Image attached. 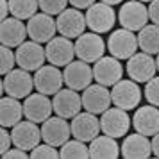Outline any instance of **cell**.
Segmentation results:
<instances>
[{"instance_id": "1", "label": "cell", "mask_w": 159, "mask_h": 159, "mask_svg": "<svg viewBox=\"0 0 159 159\" xmlns=\"http://www.w3.org/2000/svg\"><path fill=\"white\" fill-rule=\"evenodd\" d=\"M150 20L148 7L139 0H129L125 2L118 11V22L123 29H129L132 32H139Z\"/></svg>"}, {"instance_id": "2", "label": "cell", "mask_w": 159, "mask_h": 159, "mask_svg": "<svg viewBox=\"0 0 159 159\" xmlns=\"http://www.w3.org/2000/svg\"><path fill=\"white\" fill-rule=\"evenodd\" d=\"M111 100L116 107H122L125 111L136 109L141 102L139 82L132 79H120L115 86H111Z\"/></svg>"}, {"instance_id": "3", "label": "cell", "mask_w": 159, "mask_h": 159, "mask_svg": "<svg viewBox=\"0 0 159 159\" xmlns=\"http://www.w3.org/2000/svg\"><path fill=\"white\" fill-rule=\"evenodd\" d=\"M32 88H34V75H30L23 68L11 70L2 79V93L15 98H27Z\"/></svg>"}, {"instance_id": "4", "label": "cell", "mask_w": 159, "mask_h": 159, "mask_svg": "<svg viewBox=\"0 0 159 159\" xmlns=\"http://www.w3.org/2000/svg\"><path fill=\"white\" fill-rule=\"evenodd\" d=\"M86 23L93 32H109L116 23V13L113 6L106 2H95L91 7L86 9Z\"/></svg>"}, {"instance_id": "5", "label": "cell", "mask_w": 159, "mask_h": 159, "mask_svg": "<svg viewBox=\"0 0 159 159\" xmlns=\"http://www.w3.org/2000/svg\"><path fill=\"white\" fill-rule=\"evenodd\" d=\"M106 43L98 32H84L75 39V56L80 61L86 63H97L100 57H104Z\"/></svg>"}, {"instance_id": "6", "label": "cell", "mask_w": 159, "mask_h": 159, "mask_svg": "<svg viewBox=\"0 0 159 159\" xmlns=\"http://www.w3.org/2000/svg\"><path fill=\"white\" fill-rule=\"evenodd\" d=\"M125 72L129 75V79L136 80V82L141 84V82H148L156 75L157 65H156V59L152 57L150 54L141 50V52H136L134 56H130L127 59Z\"/></svg>"}, {"instance_id": "7", "label": "cell", "mask_w": 159, "mask_h": 159, "mask_svg": "<svg viewBox=\"0 0 159 159\" xmlns=\"http://www.w3.org/2000/svg\"><path fill=\"white\" fill-rule=\"evenodd\" d=\"M138 48H139L138 36L132 30L123 29V27L111 32V36L107 39V50L116 59H129L130 56H134L138 52Z\"/></svg>"}, {"instance_id": "8", "label": "cell", "mask_w": 159, "mask_h": 159, "mask_svg": "<svg viewBox=\"0 0 159 159\" xmlns=\"http://www.w3.org/2000/svg\"><path fill=\"white\" fill-rule=\"evenodd\" d=\"M130 118L127 115V111L122 107H109L106 109L100 116V129L104 134L113 138H122L127 134V130L130 127Z\"/></svg>"}, {"instance_id": "9", "label": "cell", "mask_w": 159, "mask_h": 159, "mask_svg": "<svg viewBox=\"0 0 159 159\" xmlns=\"http://www.w3.org/2000/svg\"><path fill=\"white\" fill-rule=\"evenodd\" d=\"M56 22H57V32L70 39H77L80 34H84V29L88 27L86 15H82L77 7H66L63 13L57 15Z\"/></svg>"}, {"instance_id": "10", "label": "cell", "mask_w": 159, "mask_h": 159, "mask_svg": "<svg viewBox=\"0 0 159 159\" xmlns=\"http://www.w3.org/2000/svg\"><path fill=\"white\" fill-rule=\"evenodd\" d=\"M47 61V54L41 43H38L34 39L30 41H23L18 48H16V63L20 68L27 70V72H36L39 70L43 63Z\"/></svg>"}, {"instance_id": "11", "label": "cell", "mask_w": 159, "mask_h": 159, "mask_svg": "<svg viewBox=\"0 0 159 159\" xmlns=\"http://www.w3.org/2000/svg\"><path fill=\"white\" fill-rule=\"evenodd\" d=\"M41 136L45 143L54 147H63L72 136V125L63 116H50L48 120L41 123Z\"/></svg>"}, {"instance_id": "12", "label": "cell", "mask_w": 159, "mask_h": 159, "mask_svg": "<svg viewBox=\"0 0 159 159\" xmlns=\"http://www.w3.org/2000/svg\"><path fill=\"white\" fill-rule=\"evenodd\" d=\"M47 61L56 66H66L73 61L75 56V43L70 41V38L54 36L45 47Z\"/></svg>"}, {"instance_id": "13", "label": "cell", "mask_w": 159, "mask_h": 159, "mask_svg": "<svg viewBox=\"0 0 159 159\" xmlns=\"http://www.w3.org/2000/svg\"><path fill=\"white\" fill-rule=\"evenodd\" d=\"M27 32L29 38L38 43H48L57 32V22L47 13H36L27 20Z\"/></svg>"}, {"instance_id": "14", "label": "cell", "mask_w": 159, "mask_h": 159, "mask_svg": "<svg viewBox=\"0 0 159 159\" xmlns=\"http://www.w3.org/2000/svg\"><path fill=\"white\" fill-rule=\"evenodd\" d=\"M93 77L98 84L104 86H115L118 80L123 77V66L120 59L115 56H104L93 66Z\"/></svg>"}, {"instance_id": "15", "label": "cell", "mask_w": 159, "mask_h": 159, "mask_svg": "<svg viewBox=\"0 0 159 159\" xmlns=\"http://www.w3.org/2000/svg\"><path fill=\"white\" fill-rule=\"evenodd\" d=\"M63 84H65V75L59 72V66L56 65H43L34 73V88L39 93L56 95L59 89H63Z\"/></svg>"}, {"instance_id": "16", "label": "cell", "mask_w": 159, "mask_h": 159, "mask_svg": "<svg viewBox=\"0 0 159 159\" xmlns=\"http://www.w3.org/2000/svg\"><path fill=\"white\" fill-rule=\"evenodd\" d=\"M65 84L66 88H72V89H77V91H82L86 89L91 80H95L93 77V68L89 66V63L86 61H72L70 65L65 66Z\"/></svg>"}, {"instance_id": "17", "label": "cell", "mask_w": 159, "mask_h": 159, "mask_svg": "<svg viewBox=\"0 0 159 159\" xmlns=\"http://www.w3.org/2000/svg\"><path fill=\"white\" fill-rule=\"evenodd\" d=\"M111 91L104 84H89L86 89H82V106L86 111L102 115L106 109L111 107Z\"/></svg>"}, {"instance_id": "18", "label": "cell", "mask_w": 159, "mask_h": 159, "mask_svg": "<svg viewBox=\"0 0 159 159\" xmlns=\"http://www.w3.org/2000/svg\"><path fill=\"white\" fill-rule=\"evenodd\" d=\"M54 111L56 115L63 116L66 120L73 118L75 115H79L80 109L84 107L82 106V95L77 93V89H72V88H66V89H59L57 93L54 95Z\"/></svg>"}, {"instance_id": "19", "label": "cell", "mask_w": 159, "mask_h": 159, "mask_svg": "<svg viewBox=\"0 0 159 159\" xmlns=\"http://www.w3.org/2000/svg\"><path fill=\"white\" fill-rule=\"evenodd\" d=\"M11 136H13V145L23 150H32L34 147L39 145V139H43L41 129L32 120H22L20 123H16L11 130Z\"/></svg>"}, {"instance_id": "20", "label": "cell", "mask_w": 159, "mask_h": 159, "mask_svg": "<svg viewBox=\"0 0 159 159\" xmlns=\"http://www.w3.org/2000/svg\"><path fill=\"white\" fill-rule=\"evenodd\" d=\"M54 111V104L48 98V95L45 93H34L29 95L25 102H23V113L27 120H32L36 123H43L45 120H48Z\"/></svg>"}, {"instance_id": "21", "label": "cell", "mask_w": 159, "mask_h": 159, "mask_svg": "<svg viewBox=\"0 0 159 159\" xmlns=\"http://www.w3.org/2000/svg\"><path fill=\"white\" fill-rule=\"evenodd\" d=\"M72 136L80 139V141H91L98 136L100 132V120L97 118L95 113H79L72 118Z\"/></svg>"}, {"instance_id": "22", "label": "cell", "mask_w": 159, "mask_h": 159, "mask_svg": "<svg viewBox=\"0 0 159 159\" xmlns=\"http://www.w3.org/2000/svg\"><path fill=\"white\" fill-rule=\"evenodd\" d=\"M132 127L145 136H154L159 132V109L157 106H141L132 116Z\"/></svg>"}, {"instance_id": "23", "label": "cell", "mask_w": 159, "mask_h": 159, "mask_svg": "<svg viewBox=\"0 0 159 159\" xmlns=\"http://www.w3.org/2000/svg\"><path fill=\"white\" fill-rule=\"evenodd\" d=\"M25 36H29V32H27V25L23 23V20L16 18V16L2 20V25H0V41H2V45L11 47V48L20 47L25 41Z\"/></svg>"}, {"instance_id": "24", "label": "cell", "mask_w": 159, "mask_h": 159, "mask_svg": "<svg viewBox=\"0 0 159 159\" xmlns=\"http://www.w3.org/2000/svg\"><path fill=\"white\" fill-rule=\"evenodd\" d=\"M122 156L127 159H147L152 156V141L141 132L125 136L122 143Z\"/></svg>"}, {"instance_id": "25", "label": "cell", "mask_w": 159, "mask_h": 159, "mask_svg": "<svg viewBox=\"0 0 159 159\" xmlns=\"http://www.w3.org/2000/svg\"><path fill=\"white\" fill-rule=\"evenodd\" d=\"M122 154L120 147L113 136H97L89 141V157L93 159H116Z\"/></svg>"}, {"instance_id": "26", "label": "cell", "mask_w": 159, "mask_h": 159, "mask_svg": "<svg viewBox=\"0 0 159 159\" xmlns=\"http://www.w3.org/2000/svg\"><path fill=\"white\" fill-rule=\"evenodd\" d=\"M23 116H25V113H23V104H20V98L7 95L0 100V123H2V127H15L16 123L22 122Z\"/></svg>"}, {"instance_id": "27", "label": "cell", "mask_w": 159, "mask_h": 159, "mask_svg": "<svg viewBox=\"0 0 159 159\" xmlns=\"http://www.w3.org/2000/svg\"><path fill=\"white\" fill-rule=\"evenodd\" d=\"M138 45H139V50L147 52L150 56H157L159 54V25L147 23L143 29L138 32Z\"/></svg>"}, {"instance_id": "28", "label": "cell", "mask_w": 159, "mask_h": 159, "mask_svg": "<svg viewBox=\"0 0 159 159\" xmlns=\"http://www.w3.org/2000/svg\"><path fill=\"white\" fill-rule=\"evenodd\" d=\"M11 15L20 20H29L38 13L39 0H9Z\"/></svg>"}, {"instance_id": "29", "label": "cell", "mask_w": 159, "mask_h": 159, "mask_svg": "<svg viewBox=\"0 0 159 159\" xmlns=\"http://www.w3.org/2000/svg\"><path fill=\"white\" fill-rule=\"evenodd\" d=\"M61 157L65 159H84L89 157V147H86V141H80V139H68L63 147H61Z\"/></svg>"}, {"instance_id": "30", "label": "cell", "mask_w": 159, "mask_h": 159, "mask_svg": "<svg viewBox=\"0 0 159 159\" xmlns=\"http://www.w3.org/2000/svg\"><path fill=\"white\" fill-rule=\"evenodd\" d=\"M15 65H18L16 63V52H13L11 47L2 45V48H0V73L2 75L9 73L11 70H15Z\"/></svg>"}, {"instance_id": "31", "label": "cell", "mask_w": 159, "mask_h": 159, "mask_svg": "<svg viewBox=\"0 0 159 159\" xmlns=\"http://www.w3.org/2000/svg\"><path fill=\"white\" fill-rule=\"evenodd\" d=\"M30 157L34 159H56L61 157V154L57 152V147H54L50 143H39L30 150Z\"/></svg>"}, {"instance_id": "32", "label": "cell", "mask_w": 159, "mask_h": 159, "mask_svg": "<svg viewBox=\"0 0 159 159\" xmlns=\"http://www.w3.org/2000/svg\"><path fill=\"white\" fill-rule=\"evenodd\" d=\"M70 2L68 0H39V9L47 15H59L66 9Z\"/></svg>"}, {"instance_id": "33", "label": "cell", "mask_w": 159, "mask_h": 159, "mask_svg": "<svg viewBox=\"0 0 159 159\" xmlns=\"http://www.w3.org/2000/svg\"><path fill=\"white\" fill-rule=\"evenodd\" d=\"M145 98L148 100V104L157 106L159 107V77H152L148 82H145Z\"/></svg>"}, {"instance_id": "34", "label": "cell", "mask_w": 159, "mask_h": 159, "mask_svg": "<svg viewBox=\"0 0 159 159\" xmlns=\"http://www.w3.org/2000/svg\"><path fill=\"white\" fill-rule=\"evenodd\" d=\"M11 143H13V136H11V132H7V127H4L0 130V152L2 154L7 152L11 148Z\"/></svg>"}, {"instance_id": "35", "label": "cell", "mask_w": 159, "mask_h": 159, "mask_svg": "<svg viewBox=\"0 0 159 159\" xmlns=\"http://www.w3.org/2000/svg\"><path fill=\"white\" fill-rule=\"evenodd\" d=\"M2 156H4V159H25L27 150H23L20 147H15V148H9L7 152H4Z\"/></svg>"}, {"instance_id": "36", "label": "cell", "mask_w": 159, "mask_h": 159, "mask_svg": "<svg viewBox=\"0 0 159 159\" xmlns=\"http://www.w3.org/2000/svg\"><path fill=\"white\" fill-rule=\"evenodd\" d=\"M148 15H150L152 23L159 25V0H152L148 6Z\"/></svg>"}, {"instance_id": "37", "label": "cell", "mask_w": 159, "mask_h": 159, "mask_svg": "<svg viewBox=\"0 0 159 159\" xmlns=\"http://www.w3.org/2000/svg\"><path fill=\"white\" fill-rule=\"evenodd\" d=\"M72 7H77V9H88L91 7L97 0H68Z\"/></svg>"}, {"instance_id": "38", "label": "cell", "mask_w": 159, "mask_h": 159, "mask_svg": "<svg viewBox=\"0 0 159 159\" xmlns=\"http://www.w3.org/2000/svg\"><path fill=\"white\" fill-rule=\"evenodd\" d=\"M0 18L2 20H6L7 18V15L11 13V7H9V0H0Z\"/></svg>"}, {"instance_id": "39", "label": "cell", "mask_w": 159, "mask_h": 159, "mask_svg": "<svg viewBox=\"0 0 159 159\" xmlns=\"http://www.w3.org/2000/svg\"><path fill=\"white\" fill-rule=\"evenodd\" d=\"M152 154L156 157H159V132L152 136Z\"/></svg>"}, {"instance_id": "40", "label": "cell", "mask_w": 159, "mask_h": 159, "mask_svg": "<svg viewBox=\"0 0 159 159\" xmlns=\"http://www.w3.org/2000/svg\"><path fill=\"white\" fill-rule=\"evenodd\" d=\"M100 2H106L109 6H116V4H122L123 0H100Z\"/></svg>"}, {"instance_id": "41", "label": "cell", "mask_w": 159, "mask_h": 159, "mask_svg": "<svg viewBox=\"0 0 159 159\" xmlns=\"http://www.w3.org/2000/svg\"><path fill=\"white\" fill-rule=\"evenodd\" d=\"M156 65H157V72H159V54H157V57H156Z\"/></svg>"}, {"instance_id": "42", "label": "cell", "mask_w": 159, "mask_h": 159, "mask_svg": "<svg viewBox=\"0 0 159 159\" xmlns=\"http://www.w3.org/2000/svg\"><path fill=\"white\" fill-rule=\"evenodd\" d=\"M139 2H152V0H139Z\"/></svg>"}]
</instances>
